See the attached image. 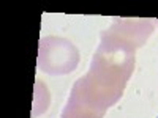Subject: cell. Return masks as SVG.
I'll list each match as a JSON object with an SVG mask.
<instances>
[{
    "label": "cell",
    "instance_id": "obj_1",
    "mask_svg": "<svg viewBox=\"0 0 158 118\" xmlns=\"http://www.w3.org/2000/svg\"><path fill=\"white\" fill-rule=\"evenodd\" d=\"M77 58V50L70 41L51 36L41 41L38 66L51 74H63L76 68Z\"/></svg>",
    "mask_w": 158,
    "mask_h": 118
}]
</instances>
